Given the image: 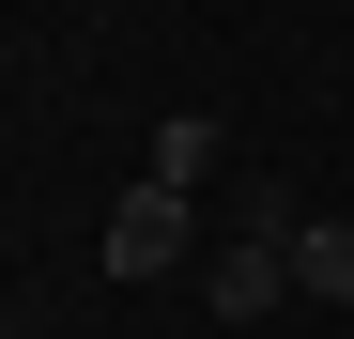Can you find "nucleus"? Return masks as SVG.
Wrapping results in <instances>:
<instances>
[{
    "mask_svg": "<svg viewBox=\"0 0 354 339\" xmlns=\"http://www.w3.org/2000/svg\"><path fill=\"white\" fill-rule=\"evenodd\" d=\"M185 216H201V201L139 170V185L108 201V277H169V262H185Z\"/></svg>",
    "mask_w": 354,
    "mask_h": 339,
    "instance_id": "f257e3e1",
    "label": "nucleus"
},
{
    "mask_svg": "<svg viewBox=\"0 0 354 339\" xmlns=\"http://www.w3.org/2000/svg\"><path fill=\"white\" fill-rule=\"evenodd\" d=\"M292 293V232H216V262H201V309L216 324H262Z\"/></svg>",
    "mask_w": 354,
    "mask_h": 339,
    "instance_id": "f03ea898",
    "label": "nucleus"
},
{
    "mask_svg": "<svg viewBox=\"0 0 354 339\" xmlns=\"http://www.w3.org/2000/svg\"><path fill=\"white\" fill-rule=\"evenodd\" d=\"M292 293H308V309H354V216H292Z\"/></svg>",
    "mask_w": 354,
    "mask_h": 339,
    "instance_id": "7ed1b4c3",
    "label": "nucleus"
},
{
    "mask_svg": "<svg viewBox=\"0 0 354 339\" xmlns=\"http://www.w3.org/2000/svg\"><path fill=\"white\" fill-rule=\"evenodd\" d=\"M216 170H231V124H216V108H169V124H154V185H216Z\"/></svg>",
    "mask_w": 354,
    "mask_h": 339,
    "instance_id": "20e7f679",
    "label": "nucleus"
},
{
    "mask_svg": "<svg viewBox=\"0 0 354 339\" xmlns=\"http://www.w3.org/2000/svg\"><path fill=\"white\" fill-rule=\"evenodd\" d=\"M292 216H308V201H292L277 170H247V185H231V232H292Z\"/></svg>",
    "mask_w": 354,
    "mask_h": 339,
    "instance_id": "39448f33",
    "label": "nucleus"
},
{
    "mask_svg": "<svg viewBox=\"0 0 354 339\" xmlns=\"http://www.w3.org/2000/svg\"><path fill=\"white\" fill-rule=\"evenodd\" d=\"M0 339H16V293H0Z\"/></svg>",
    "mask_w": 354,
    "mask_h": 339,
    "instance_id": "423d86ee",
    "label": "nucleus"
}]
</instances>
